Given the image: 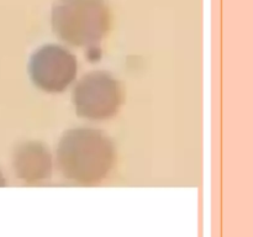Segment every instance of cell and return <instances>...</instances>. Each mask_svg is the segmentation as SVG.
Here are the masks:
<instances>
[{
  "mask_svg": "<svg viewBox=\"0 0 253 237\" xmlns=\"http://www.w3.org/2000/svg\"><path fill=\"white\" fill-rule=\"evenodd\" d=\"M57 164L66 179L93 187L106 178L116 160V147L103 131L73 127L61 136L56 151Z\"/></svg>",
  "mask_w": 253,
  "mask_h": 237,
  "instance_id": "1",
  "label": "cell"
},
{
  "mask_svg": "<svg viewBox=\"0 0 253 237\" xmlns=\"http://www.w3.org/2000/svg\"><path fill=\"white\" fill-rule=\"evenodd\" d=\"M51 25L62 41L86 48L89 59L99 61L101 42L110 30V7L106 0H56Z\"/></svg>",
  "mask_w": 253,
  "mask_h": 237,
  "instance_id": "2",
  "label": "cell"
},
{
  "mask_svg": "<svg viewBox=\"0 0 253 237\" xmlns=\"http://www.w3.org/2000/svg\"><path fill=\"white\" fill-rule=\"evenodd\" d=\"M124 101L120 81L106 71H93L77 81L72 103L77 115L93 121L114 118Z\"/></svg>",
  "mask_w": 253,
  "mask_h": 237,
  "instance_id": "3",
  "label": "cell"
},
{
  "mask_svg": "<svg viewBox=\"0 0 253 237\" xmlns=\"http://www.w3.org/2000/svg\"><path fill=\"white\" fill-rule=\"evenodd\" d=\"M27 72L32 84L46 93H62L74 81L78 61L66 47L47 43L30 56Z\"/></svg>",
  "mask_w": 253,
  "mask_h": 237,
  "instance_id": "4",
  "label": "cell"
},
{
  "mask_svg": "<svg viewBox=\"0 0 253 237\" xmlns=\"http://www.w3.org/2000/svg\"><path fill=\"white\" fill-rule=\"evenodd\" d=\"M12 167L25 184L36 185L51 178L53 158L47 145L40 141H25L15 148Z\"/></svg>",
  "mask_w": 253,
  "mask_h": 237,
  "instance_id": "5",
  "label": "cell"
},
{
  "mask_svg": "<svg viewBox=\"0 0 253 237\" xmlns=\"http://www.w3.org/2000/svg\"><path fill=\"white\" fill-rule=\"evenodd\" d=\"M6 185V179H5L4 174H2V172L0 170V187H5Z\"/></svg>",
  "mask_w": 253,
  "mask_h": 237,
  "instance_id": "6",
  "label": "cell"
}]
</instances>
